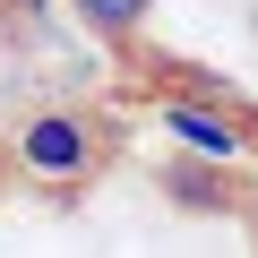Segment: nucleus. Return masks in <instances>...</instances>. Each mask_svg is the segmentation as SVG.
I'll return each mask as SVG.
<instances>
[{
	"mask_svg": "<svg viewBox=\"0 0 258 258\" xmlns=\"http://www.w3.org/2000/svg\"><path fill=\"white\" fill-rule=\"evenodd\" d=\"M18 164H26L35 181H86V172H95V129H86L78 112H35V120L18 129Z\"/></svg>",
	"mask_w": 258,
	"mask_h": 258,
	"instance_id": "f257e3e1",
	"label": "nucleus"
},
{
	"mask_svg": "<svg viewBox=\"0 0 258 258\" xmlns=\"http://www.w3.org/2000/svg\"><path fill=\"white\" fill-rule=\"evenodd\" d=\"M164 129H172L181 147L215 155V164H232V155H241V129H232V120H215L207 103H164Z\"/></svg>",
	"mask_w": 258,
	"mask_h": 258,
	"instance_id": "f03ea898",
	"label": "nucleus"
},
{
	"mask_svg": "<svg viewBox=\"0 0 258 258\" xmlns=\"http://www.w3.org/2000/svg\"><path fill=\"white\" fill-rule=\"evenodd\" d=\"M78 9H86L103 35H138V26L155 18V0H78Z\"/></svg>",
	"mask_w": 258,
	"mask_h": 258,
	"instance_id": "7ed1b4c3",
	"label": "nucleus"
}]
</instances>
